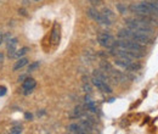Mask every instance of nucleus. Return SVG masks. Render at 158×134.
Returning a JSON list of instances; mask_svg holds the SVG:
<instances>
[{
    "instance_id": "10",
    "label": "nucleus",
    "mask_w": 158,
    "mask_h": 134,
    "mask_svg": "<svg viewBox=\"0 0 158 134\" xmlns=\"http://www.w3.org/2000/svg\"><path fill=\"white\" fill-rule=\"evenodd\" d=\"M67 131L71 132V133H86L83 129V127L80 126V123H72V124H69L67 127Z\"/></svg>"
},
{
    "instance_id": "25",
    "label": "nucleus",
    "mask_w": 158,
    "mask_h": 134,
    "mask_svg": "<svg viewBox=\"0 0 158 134\" xmlns=\"http://www.w3.org/2000/svg\"><path fill=\"white\" fill-rule=\"evenodd\" d=\"M2 41H4V36H2L1 33H0V44H1Z\"/></svg>"
},
{
    "instance_id": "6",
    "label": "nucleus",
    "mask_w": 158,
    "mask_h": 134,
    "mask_svg": "<svg viewBox=\"0 0 158 134\" xmlns=\"http://www.w3.org/2000/svg\"><path fill=\"white\" fill-rule=\"evenodd\" d=\"M91 80H93V84L101 92H103V93H111L112 92V88L110 87V84L107 82H105V80H102V79H100V78L94 76H93Z\"/></svg>"
},
{
    "instance_id": "29",
    "label": "nucleus",
    "mask_w": 158,
    "mask_h": 134,
    "mask_svg": "<svg viewBox=\"0 0 158 134\" xmlns=\"http://www.w3.org/2000/svg\"><path fill=\"white\" fill-rule=\"evenodd\" d=\"M153 1H158V0H153Z\"/></svg>"
},
{
    "instance_id": "12",
    "label": "nucleus",
    "mask_w": 158,
    "mask_h": 134,
    "mask_svg": "<svg viewBox=\"0 0 158 134\" xmlns=\"http://www.w3.org/2000/svg\"><path fill=\"white\" fill-rule=\"evenodd\" d=\"M28 63V60L26 58H19V61H16V63L14 65V71H17V70H20L22 67H24Z\"/></svg>"
},
{
    "instance_id": "13",
    "label": "nucleus",
    "mask_w": 158,
    "mask_h": 134,
    "mask_svg": "<svg viewBox=\"0 0 158 134\" xmlns=\"http://www.w3.org/2000/svg\"><path fill=\"white\" fill-rule=\"evenodd\" d=\"M16 48H17V39H9L7 40V50H16Z\"/></svg>"
},
{
    "instance_id": "9",
    "label": "nucleus",
    "mask_w": 158,
    "mask_h": 134,
    "mask_svg": "<svg viewBox=\"0 0 158 134\" xmlns=\"http://www.w3.org/2000/svg\"><path fill=\"white\" fill-rule=\"evenodd\" d=\"M133 62V58H117L114 60V63L119 66V67H123V68H125V70H128L129 68V66H130V63Z\"/></svg>"
},
{
    "instance_id": "1",
    "label": "nucleus",
    "mask_w": 158,
    "mask_h": 134,
    "mask_svg": "<svg viewBox=\"0 0 158 134\" xmlns=\"http://www.w3.org/2000/svg\"><path fill=\"white\" fill-rule=\"evenodd\" d=\"M118 38L120 39H131L134 41H138L142 45H146L151 41V38L148 37V34H145V33H139L135 31H131L129 28H124V29H120L118 32Z\"/></svg>"
},
{
    "instance_id": "26",
    "label": "nucleus",
    "mask_w": 158,
    "mask_h": 134,
    "mask_svg": "<svg viewBox=\"0 0 158 134\" xmlns=\"http://www.w3.org/2000/svg\"><path fill=\"white\" fill-rule=\"evenodd\" d=\"M2 61H4V55L0 53V62H2Z\"/></svg>"
},
{
    "instance_id": "8",
    "label": "nucleus",
    "mask_w": 158,
    "mask_h": 134,
    "mask_svg": "<svg viewBox=\"0 0 158 134\" xmlns=\"http://www.w3.org/2000/svg\"><path fill=\"white\" fill-rule=\"evenodd\" d=\"M110 76L112 78V80H114V83H122V82H125L127 80V77L124 76L122 72H119V71H116V70H111L110 72Z\"/></svg>"
},
{
    "instance_id": "7",
    "label": "nucleus",
    "mask_w": 158,
    "mask_h": 134,
    "mask_svg": "<svg viewBox=\"0 0 158 134\" xmlns=\"http://www.w3.org/2000/svg\"><path fill=\"white\" fill-rule=\"evenodd\" d=\"M35 85H37V82H35L33 78H26V79L23 80V84H22L23 89L26 90V94L31 93V92L35 88Z\"/></svg>"
},
{
    "instance_id": "2",
    "label": "nucleus",
    "mask_w": 158,
    "mask_h": 134,
    "mask_svg": "<svg viewBox=\"0 0 158 134\" xmlns=\"http://www.w3.org/2000/svg\"><path fill=\"white\" fill-rule=\"evenodd\" d=\"M125 26L127 28L131 29V31H135L139 33H145V34H150L152 33V27L146 23L145 21H142L141 19H129L125 21Z\"/></svg>"
},
{
    "instance_id": "16",
    "label": "nucleus",
    "mask_w": 158,
    "mask_h": 134,
    "mask_svg": "<svg viewBox=\"0 0 158 134\" xmlns=\"http://www.w3.org/2000/svg\"><path fill=\"white\" fill-rule=\"evenodd\" d=\"M148 5H150V7L152 9V11H153V15L155 16H158V2H147Z\"/></svg>"
},
{
    "instance_id": "14",
    "label": "nucleus",
    "mask_w": 158,
    "mask_h": 134,
    "mask_svg": "<svg viewBox=\"0 0 158 134\" xmlns=\"http://www.w3.org/2000/svg\"><path fill=\"white\" fill-rule=\"evenodd\" d=\"M100 67H101V70L105 71V72H110V71L112 70V66H111L107 61H102V62L100 63Z\"/></svg>"
},
{
    "instance_id": "15",
    "label": "nucleus",
    "mask_w": 158,
    "mask_h": 134,
    "mask_svg": "<svg viewBox=\"0 0 158 134\" xmlns=\"http://www.w3.org/2000/svg\"><path fill=\"white\" fill-rule=\"evenodd\" d=\"M28 53V48H22L20 50H16V54H15V58H22L23 55H26Z\"/></svg>"
},
{
    "instance_id": "27",
    "label": "nucleus",
    "mask_w": 158,
    "mask_h": 134,
    "mask_svg": "<svg viewBox=\"0 0 158 134\" xmlns=\"http://www.w3.org/2000/svg\"><path fill=\"white\" fill-rule=\"evenodd\" d=\"M22 79H26V76H21L20 78H19V80H22Z\"/></svg>"
},
{
    "instance_id": "3",
    "label": "nucleus",
    "mask_w": 158,
    "mask_h": 134,
    "mask_svg": "<svg viewBox=\"0 0 158 134\" xmlns=\"http://www.w3.org/2000/svg\"><path fill=\"white\" fill-rule=\"evenodd\" d=\"M116 46L124 49V50H135V51H143L145 46L138 41H134L131 39H119L116 41Z\"/></svg>"
},
{
    "instance_id": "24",
    "label": "nucleus",
    "mask_w": 158,
    "mask_h": 134,
    "mask_svg": "<svg viewBox=\"0 0 158 134\" xmlns=\"http://www.w3.org/2000/svg\"><path fill=\"white\" fill-rule=\"evenodd\" d=\"M24 117H26L27 119H31V118H32V115H31V114H26V115H24Z\"/></svg>"
},
{
    "instance_id": "4",
    "label": "nucleus",
    "mask_w": 158,
    "mask_h": 134,
    "mask_svg": "<svg viewBox=\"0 0 158 134\" xmlns=\"http://www.w3.org/2000/svg\"><path fill=\"white\" fill-rule=\"evenodd\" d=\"M98 41L101 46L107 48V49H112L116 46V39L112 34L107 33V32H101L98 36Z\"/></svg>"
},
{
    "instance_id": "19",
    "label": "nucleus",
    "mask_w": 158,
    "mask_h": 134,
    "mask_svg": "<svg viewBox=\"0 0 158 134\" xmlns=\"http://www.w3.org/2000/svg\"><path fill=\"white\" fill-rule=\"evenodd\" d=\"M39 62H33V63H31L29 66H28V71L29 72H32V71H34V70H37L38 67H39Z\"/></svg>"
},
{
    "instance_id": "20",
    "label": "nucleus",
    "mask_w": 158,
    "mask_h": 134,
    "mask_svg": "<svg viewBox=\"0 0 158 134\" xmlns=\"http://www.w3.org/2000/svg\"><path fill=\"white\" fill-rule=\"evenodd\" d=\"M117 10L120 14H125L127 12V6H124L123 4H117Z\"/></svg>"
},
{
    "instance_id": "17",
    "label": "nucleus",
    "mask_w": 158,
    "mask_h": 134,
    "mask_svg": "<svg viewBox=\"0 0 158 134\" xmlns=\"http://www.w3.org/2000/svg\"><path fill=\"white\" fill-rule=\"evenodd\" d=\"M102 14H103V15H105L106 17H108L110 19L114 17V14H113V12H112V11H111L110 9H103V12H102Z\"/></svg>"
},
{
    "instance_id": "21",
    "label": "nucleus",
    "mask_w": 158,
    "mask_h": 134,
    "mask_svg": "<svg viewBox=\"0 0 158 134\" xmlns=\"http://www.w3.org/2000/svg\"><path fill=\"white\" fill-rule=\"evenodd\" d=\"M83 89H84V92H86V93H90V92H91V87H90L89 84H86V83L83 84Z\"/></svg>"
},
{
    "instance_id": "22",
    "label": "nucleus",
    "mask_w": 158,
    "mask_h": 134,
    "mask_svg": "<svg viewBox=\"0 0 158 134\" xmlns=\"http://www.w3.org/2000/svg\"><path fill=\"white\" fill-rule=\"evenodd\" d=\"M5 94H6V88L4 85H1L0 87V96H4Z\"/></svg>"
},
{
    "instance_id": "5",
    "label": "nucleus",
    "mask_w": 158,
    "mask_h": 134,
    "mask_svg": "<svg viewBox=\"0 0 158 134\" xmlns=\"http://www.w3.org/2000/svg\"><path fill=\"white\" fill-rule=\"evenodd\" d=\"M88 16L90 17V19H93L94 21H96L98 23L100 24H105V26H110L112 22H111V19H108V17H106L103 14H101L99 12L98 10H95V9H89L88 10Z\"/></svg>"
},
{
    "instance_id": "23",
    "label": "nucleus",
    "mask_w": 158,
    "mask_h": 134,
    "mask_svg": "<svg viewBox=\"0 0 158 134\" xmlns=\"http://www.w3.org/2000/svg\"><path fill=\"white\" fill-rule=\"evenodd\" d=\"M93 5H99V4H101V0H89Z\"/></svg>"
},
{
    "instance_id": "28",
    "label": "nucleus",
    "mask_w": 158,
    "mask_h": 134,
    "mask_svg": "<svg viewBox=\"0 0 158 134\" xmlns=\"http://www.w3.org/2000/svg\"><path fill=\"white\" fill-rule=\"evenodd\" d=\"M34 1H39V0H34Z\"/></svg>"
},
{
    "instance_id": "11",
    "label": "nucleus",
    "mask_w": 158,
    "mask_h": 134,
    "mask_svg": "<svg viewBox=\"0 0 158 134\" xmlns=\"http://www.w3.org/2000/svg\"><path fill=\"white\" fill-rule=\"evenodd\" d=\"M51 41H52V44H55V45L60 41V28L57 24H55V27H54V29H52Z\"/></svg>"
},
{
    "instance_id": "18",
    "label": "nucleus",
    "mask_w": 158,
    "mask_h": 134,
    "mask_svg": "<svg viewBox=\"0 0 158 134\" xmlns=\"http://www.w3.org/2000/svg\"><path fill=\"white\" fill-rule=\"evenodd\" d=\"M10 132H11L12 134H20V133H22V127H21V126L12 127V128L10 129Z\"/></svg>"
}]
</instances>
